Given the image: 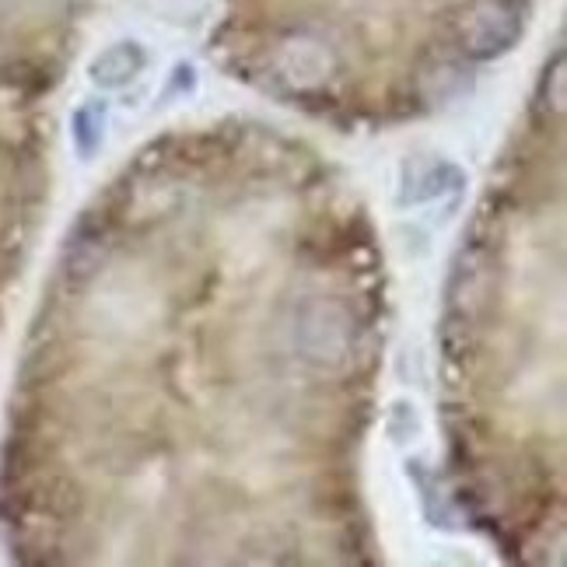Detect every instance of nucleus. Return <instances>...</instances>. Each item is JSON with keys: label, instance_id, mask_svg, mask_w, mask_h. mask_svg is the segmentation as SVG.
<instances>
[{"label": "nucleus", "instance_id": "obj_1", "mask_svg": "<svg viewBox=\"0 0 567 567\" xmlns=\"http://www.w3.org/2000/svg\"><path fill=\"white\" fill-rule=\"evenodd\" d=\"M526 32V4L522 0H476L460 18V47L473 60H494L508 53Z\"/></svg>", "mask_w": 567, "mask_h": 567}, {"label": "nucleus", "instance_id": "obj_2", "mask_svg": "<svg viewBox=\"0 0 567 567\" xmlns=\"http://www.w3.org/2000/svg\"><path fill=\"white\" fill-rule=\"evenodd\" d=\"M301 358L319 368H343L354 351V319L337 301H309L298 316Z\"/></svg>", "mask_w": 567, "mask_h": 567}, {"label": "nucleus", "instance_id": "obj_3", "mask_svg": "<svg viewBox=\"0 0 567 567\" xmlns=\"http://www.w3.org/2000/svg\"><path fill=\"white\" fill-rule=\"evenodd\" d=\"M144 68H147L144 47H141V42H134V39H126V42H116V47L102 50L92 60L89 78H92V84H99V89L116 92V89H126V84L134 81Z\"/></svg>", "mask_w": 567, "mask_h": 567}, {"label": "nucleus", "instance_id": "obj_4", "mask_svg": "<svg viewBox=\"0 0 567 567\" xmlns=\"http://www.w3.org/2000/svg\"><path fill=\"white\" fill-rule=\"evenodd\" d=\"M71 137L81 158H92L95 151L102 147L105 137V105L102 102H89L81 105L78 113L71 116Z\"/></svg>", "mask_w": 567, "mask_h": 567}]
</instances>
